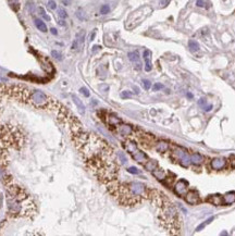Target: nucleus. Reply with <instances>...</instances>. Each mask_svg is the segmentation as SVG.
Returning <instances> with one entry per match:
<instances>
[{
	"instance_id": "473e14b6",
	"label": "nucleus",
	"mask_w": 235,
	"mask_h": 236,
	"mask_svg": "<svg viewBox=\"0 0 235 236\" xmlns=\"http://www.w3.org/2000/svg\"><path fill=\"white\" fill-rule=\"evenodd\" d=\"M131 96H132V93H131V91H123V93L121 94V97L122 98H129V97H131Z\"/></svg>"
},
{
	"instance_id": "cd10ccee",
	"label": "nucleus",
	"mask_w": 235,
	"mask_h": 236,
	"mask_svg": "<svg viewBox=\"0 0 235 236\" xmlns=\"http://www.w3.org/2000/svg\"><path fill=\"white\" fill-rule=\"evenodd\" d=\"M127 172H130V173H132V174H138V173H139V171H138L137 168H135V167H131V168H129V169H127Z\"/></svg>"
},
{
	"instance_id": "72a5a7b5",
	"label": "nucleus",
	"mask_w": 235,
	"mask_h": 236,
	"mask_svg": "<svg viewBox=\"0 0 235 236\" xmlns=\"http://www.w3.org/2000/svg\"><path fill=\"white\" fill-rule=\"evenodd\" d=\"M48 6H49V8L50 9H52V10H55L57 8V6H56V2L53 1V0H50L49 1V3H48Z\"/></svg>"
},
{
	"instance_id": "423d86ee",
	"label": "nucleus",
	"mask_w": 235,
	"mask_h": 236,
	"mask_svg": "<svg viewBox=\"0 0 235 236\" xmlns=\"http://www.w3.org/2000/svg\"><path fill=\"white\" fill-rule=\"evenodd\" d=\"M172 156H173L178 161H180V163L182 164L183 167L187 168L189 163H191V157L188 156V153L182 149L181 147H175L174 148L173 152H172Z\"/></svg>"
},
{
	"instance_id": "9d476101",
	"label": "nucleus",
	"mask_w": 235,
	"mask_h": 236,
	"mask_svg": "<svg viewBox=\"0 0 235 236\" xmlns=\"http://www.w3.org/2000/svg\"><path fill=\"white\" fill-rule=\"evenodd\" d=\"M118 131L123 136H129V135H132V133H133L132 126L127 125V124H118Z\"/></svg>"
},
{
	"instance_id": "39448f33",
	"label": "nucleus",
	"mask_w": 235,
	"mask_h": 236,
	"mask_svg": "<svg viewBox=\"0 0 235 236\" xmlns=\"http://www.w3.org/2000/svg\"><path fill=\"white\" fill-rule=\"evenodd\" d=\"M151 12V9L148 8V7H144L142 9L137 10L134 13L131 14V17L127 20V23H126V26L127 28H133L135 27L137 24H139L142 22L144 19L146 18L148 15L149 13Z\"/></svg>"
},
{
	"instance_id": "9b49d317",
	"label": "nucleus",
	"mask_w": 235,
	"mask_h": 236,
	"mask_svg": "<svg viewBox=\"0 0 235 236\" xmlns=\"http://www.w3.org/2000/svg\"><path fill=\"white\" fill-rule=\"evenodd\" d=\"M143 56H144V59H145V70H146L147 72H149V71H151V69H152L151 61H150V59H151V52H150L149 50H145Z\"/></svg>"
},
{
	"instance_id": "a878e982",
	"label": "nucleus",
	"mask_w": 235,
	"mask_h": 236,
	"mask_svg": "<svg viewBox=\"0 0 235 236\" xmlns=\"http://www.w3.org/2000/svg\"><path fill=\"white\" fill-rule=\"evenodd\" d=\"M59 18L63 19V20L68 18V13L65 12V10H64V9H59Z\"/></svg>"
},
{
	"instance_id": "dca6fc26",
	"label": "nucleus",
	"mask_w": 235,
	"mask_h": 236,
	"mask_svg": "<svg viewBox=\"0 0 235 236\" xmlns=\"http://www.w3.org/2000/svg\"><path fill=\"white\" fill-rule=\"evenodd\" d=\"M203 160H204V157L200 153H193L191 156V163L193 164H196V165L201 164Z\"/></svg>"
},
{
	"instance_id": "6e6552de",
	"label": "nucleus",
	"mask_w": 235,
	"mask_h": 236,
	"mask_svg": "<svg viewBox=\"0 0 235 236\" xmlns=\"http://www.w3.org/2000/svg\"><path fill=\"white\" fill-rule=\"evenodd\" d=\"M185 201L189 205H197L200 201V197L196 190H189L185 194Z\"/></svg>"
},
{
	"instance_id": "1a4fd4ad",
	"label": "nucleus",
	"mask_w": 235,
	"mask_h": 236,
	"mask_svg": "<svg viewBox=\"0 0 235 236\" xmlns=\"http://www.w3.org/2000/svg\"><path fill=\"white\" fill-rule=\"evenodd\" d=\"M226 165V160L222 157L215 158L211 161V168L213 170H222Z\"/></svg>"
},
{
	"instance_id": "aec40b11",
	"label": "nucleus",
	"mask_w": 235,
	"mask_h": 236,
	"mask_svg": "<svg viewBox=\"0 0 235 236\" xmlns=\"http://www.w3.org/2000/svg\"><path fill=\"white\" fill-rule=\"evenodd\" d=\"M188 47H189V49L192 50L193 52H196V51H198L199 50V44H198L197 42H195V40H189L188 42Z\"/></svg>"
},
{
	"instance_id": "f704fd0d",
	"label": "nucleus",
	"mask_w": 235,
	"mask_h": 236,
	"mask_svg": "<svg viewBox=\"0 0 235 236\" xmlns=\"http://www.w3.org/2000/svg\"><path fill=\"white\" fill-rule=\"evenodd\" d=\"M201 107L205 109V111H210V110L212 109V104H206V103H205L204 106H201Z\"/></svg>"
},
{
	"instance_id": "c9c22d12",
	"label": "nucleus",
	"mask_w": 235,
	"mask_h": 236,
	"mask_svg": "<svg viewBox=\"0 0 235 236\" xmlns=\"http://www.w3.org/2000/svg\"><path fill=\"white\" fill-rule=\"evenodd\" d=\"M51 33H52V34H53V35H57V30L56 28H51Z\"/></svg>"
},
{
	"instance_id": "4468645a",
	"label": "nucleus",
	"mask_w": 235,
	"mask_h": 236,
	"mask_svg": "<svg viewBox=\"0 0 235 236\" xmlns=\"http://www.w3.org/2000/svg\"><path fill=\"white\" fill-rule=\"evenodd\" d=\"M71 97H72V99H73L74 103L76 104V107H77V109H79V111H80L81 114H84V113H85V106L83 104L82 100H81L79 97H76L75 95H72Z\"/></svg>"
},
{
	"instance_id": "0eeeda50",
	"label": "nucleus",
	"mask_w": 235,
	"mask_h": 236,
	"mask_svg": "<svg viewBox=\"0 0 235 236\" xmlns=\"http://www.w3.org/2000/svg\"><path fill=\"white\" fill-rule=\"evenodd\" d=\"M187 190H188V185H187V182L184 180H180L174 186V192L180 197H184Z\"/></svg>"
},
{
	"instance_id": "e433bc0d",
	"label": "nucleus",
	"mask_w": 235,
	"mask_h": 236,
	"mask_svg": "<svg viewBox=\"0 0 235 236\" xmlns=\"http://www.w3.org/2000/svg\"><path fill=\"white\" fill-rule=\"evenodd\" d=\"M186 96H187V98H193V95L191 94V93H187V95H186Z\"/></svg>"
},
{
	"instance_id": "412c9836",
	"label": "nucleus",
	"mask_w": 235,
	"mask_h": 236,
	"mask_svg": "<svg viewBox=\"0 0 235 236\" xmlns=\"http://www.w3.org/2000/svg\"><path fill=\"white\" fill-rule=\"evenodd\" d=\"M157 162L156 161H154V160H150V161H147L146 163H145V168L148 170V171H154V170L157 168Z\"/></svg>"
},
{
	"instance_id": "f257e3e1",
	"label": "nucleus",
	"mask_w": 235,
	"mask_h": 236,
	"mask_svg": "<svg viewBox=\"0 0 235 236\" xmlns=\"http://www.w3.org/2000/svg\"><path fill=\"white\" fill-rule=\"evenodd\" d=\"M72 140L87 168L99 181L108 184L117 180L119 167L114 151L106 140L93 133L84 132L83 130L72 134Z\"/></svg>"
},
{
	"instance_id": "a211bd4d",
	"label": "nucleus",
	"mask_w": 235,
	"mask_h": 236,
	"mask_svg": "<svg viewBox=\"0 0 235 236\" xmlns=\"http://www.w3.org/2000/svg\"><path fill=\"white\" fill-rule=\"evenodd\" d=\"M108 123L111 125V126H117L118 124H120L121 123V120L119 119V118H117L116 115H112V114H110L109 116H108Z\"/></svg>"
},
{
	"instance_id": "f8f14e48",
	"label": "nucleus",
	"mask_w": 235,
	"mask_h": 236,
	"mask_svg": "<svg viewBox=\"0 0 235 236\" xmlns=\"http://www.w3.org/2000/svg\"><path fill=\"white\" fill-rule=\"evenodd\" d=\"M207 201L215 206H221L223 205V197H221L220 195H212L210 197H208Z\"/></svg>"
},
{
	"instance_id": "5701e85b",
	"label": "nucleus",
	"mask_w": 235,
	"mask_h": 236,
	"mask_svg": "<svg viewBox=\"0 0 235 236\" xmlns=\"http://www.w3.org/2000/svg\"><path fill=\"white\" fill-rule=\"evenodd\" d=\"M129 59L133 62H136V61L139 60V54L138 51H133V52H129Z\"/></svg>"
},
{
	"instance_id": "20e7f679",
	"label": "nucleus",
	"mask_w": 235,
	"mask_h": 236,
	"mask_svg": "<svg viewBox=\"0 0 235 236\" xmlns=\"http://www.w3.org/2000/svg\"><path fill=\"white\" fill-rule=\"evenodd\" d=\"M124 148L130 152L132 158H133L135 161H137V162L145 164V162L148 161V158H147V156H146V153H144L143 151H141V150L137 148V145L134 143V141H130V140H129V141H125V143H124Z\"/></svg>"
},
{
	"instance_id": "f03ea898",
	"label": "nucleus",
	"mask_w": 235,
	"mask_h": 236,
	"mask_svg": "<svg viewBox=\"0 0 235 236\" xmlns=\"http://www.w3.org/2000/svg\"><path fill=\"white\" fill-rule=\"evenodd\" d=\"M7 189L8 213L13 218H34L36 205L30 195L22 187L17 185L11 178L5 184Z\"/></svg>"
},
{
	"instance_id": "ddd939ff",
	"label": "nucleus",
	"mask_w": 235,
	"mask_h": 236,
	"mask_svg": "<svg viewBox=\"0 0 235 236\" xmlns=\"http://www.w3.org/2000/svg\"><path fill=\"white\" fill-rule=\"evenodd\" d=\"M235 202V192H230L223 196V205H232Z\"/></svg>"
},
{
	"instance_id": "b1692460",
	"label": "nucleus",
	"mask_w": 235,
	"mask_h": 236,
	"mask_svg": "<svg viewBox=\"0 0 235 236\" xmlns=\"http://www.w3.org/2000/svg\"><path fill=\"white\" fill-rule=\"evenodd\" d=\"M109 11H110V7L108 5H104L100 8V13L101 14H107V13H109Z\"/></svg>"
},
{
	"instance_id": "f3484780",
	"label": "nucleus",
	"mask_w": 235,
	"mask_h": 236,
	"mask_svg": "<svg viewBox=\"0 0 235 236\" xmlns=\"http://www.w3.org/2000/svg\"><path fill=\"white\" fill-rule=\"evenodd\" d=\"M152 174H154V176H156V177H157V180H159V181H162V180H164V178H166V176H167L166 172H164L163 170L157 169V168H156V169L152 171Z\"/></svg>"
},
{
	"instance_id": "6ab92c4d",
	"label": "nucleus",
	"mask_w": 235,
	"mask_h": 236,
	"mask_svg": "<svg viewBox=\"0 0 235 236\" xmlns=\"http://www.w3.org/2000/svg\"><path fill=\"white\" fill-rule=\"evenodd\" d=\"M35 25L37 26V28L39 30H42V32H47V26H46V24L44 23L42 20H39V19H35Z\"/></svg>"
},
{
	"instance_id": "bb28decb",
	"label": "nucleus",
	"mask_w": 235,
	"mask_h": 236,
	"mask_svg": "<svg viewBox=\"0 0 235 236\" xmlns=\"http://www.w3.org/2000/svg\"><path fill=\"white\" fill-rule=\"evenodd\" d=\"M143 85H144V88H145L146 91H148L149 88L151 87V83L149 82L148 79H143Z\"/></svg>"
},
{
	"instance_id": "2eb2a0df",
	"label": "nucleus",
	"mask_w": 235,
	"mask_h": 236,
	"mask_svg": "<svg viewBox=\"0 0 235 236\" xmlns=\"http://www.w3.org/2000/svg\"><path fill=\"white\" fill-rule=\"evenodd\" d=\"M156 149H157V151H159V152H166L168 149H169V144H168L167 141L160 140V141L157 143Z\"/></svg>"
},
{
	"instance_id": "7ed1b4c3",
	"label": "nucleus",
	"mask_w": 235,
	"mask_h": 236,
	"mask_svg": "<svg viewBox=\"0 0 235 236\" xmlns=\"http://www.w3.org/2000/svg\"><path fill=\"white\" fill-rule=\"evenodd\" d=\"M148 199L151 200L152 204L159 209V221L161 225L170 234H179L181 227L179 213L166 195L156 189H149Z\"/></svg>"
},
{
	"instance_id": "4be33fe9",
	"label": "nucleus",
	"mask_w": 235,
	"mask_h": 236,
	"mask_svg": "<svg viewBox=\"0 0 235 236\" xmlns=\"http://www.w3.org/2000/svg\"><path fill=\"white\" fill-rule=\"evenodd\" d=\"M213 220H215V217H211L210 219H208V220H206V221H205L204 223H201L200 224V225H198L197 227H196V232H199V231L200 230H204L205 227H206V226H207V225H208V224L209 223H211V222H212V221H213Z\"/></svg>"
},
{
	"instance_id": "4c0bfd02",
	"label": "nucleus",
	"mask_w": 235,
	"mask_h": 236,
	"mask_svg": "<svg viewBox=\"0 0 235 236\" xmlns=\"http://www.w3.org/2000/svg\"><path fill=\"white\" fill-rule=\"evenodd\" d=\"M99 48H100V47H98V46H95V47L93 48V51H95V50H97V49H99Z\"/></svg>"
},
{
	"instance_id": "7c9ffc66",
	"label": "nucleus",
	"mask_w": 235,
	"mask_h": 236,
	"mask_svg": "<svg viewBox=\"0 0 235 236\" xmlns=\"http://www.w3.org/2000/svg\"><path fill=\"white\" fill-rule=\"evenodd\" d=\"M196 6L197 7H201V8H208L205 3V0H197L196 1Z\"/></svg>"
},
{
	"instance_id": "393cba45",
	"label": "nucleus",
	"mask_w": 235,
	"mask_h": 236,
	"mask_svg": "<svg viewBox=\"0 0 235 236\" xmlns=\"http://www.w3.org/2000/svg\"><path fill=\"white\" fill-rule=\"evenodd\" d=\"M51 56H52L55 59H57V60H62L61 54L58 52V51H56V50H52V51H51Z\"/></svg>"
},
{
	"instance_id": "c756f323",
	"label": "nucleus",
	"mask_w": 235,
	"mask_h": 236,
	"mask_svg": "<svg viewBox=\"0 0 235 236\" xmlns=\"http://www.w3.org/2000/svg\"><path fill=\"white\" fill-rule=\"evenodd\" d=\"M80 91L85 96V97H89V91H88V89L87 88H85V87H82L80 89Z\"/></svg>"
},
{
	"instance_id": "c85d7f7f",
	"label": "nucleus",
	"mask_w": 235,
	"mask_h": 236,
	"mask_svg": "<svg viewBox=\"0 0 235 236\" xmlns=\"http://www.w3.org/2000/svg\"><path fill=\"white\" fill-rule=\"evenodd\" d=\"M162 88H163V85L160 84V83H156V84L154 85V87H152V89H154V91H160V89H162Z\"/></svg>"
},
{
	"instance_id": "2f4dec72",
	"label": "nucleus",
	"mask_w": 235,
	"mask_h": 236,
	"mask_svg": "<svg viewBox=\"0 0 235 236\" xmlns=\"http://www.w3.org/2000/svg\"><path fill=\"white\" fill-rule=\"evenodd\" d=\"M40 14L43 15V18L45 19V20H47V21H50V17H48V15L46 14V12H45V10H44L43 8H40Z\"/></svg>"
}]
</instances>
